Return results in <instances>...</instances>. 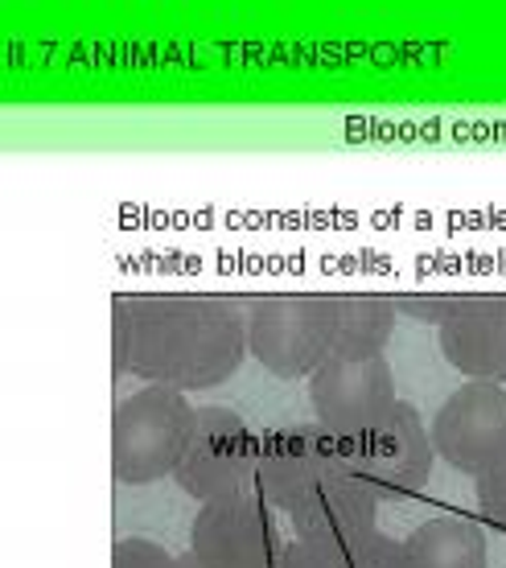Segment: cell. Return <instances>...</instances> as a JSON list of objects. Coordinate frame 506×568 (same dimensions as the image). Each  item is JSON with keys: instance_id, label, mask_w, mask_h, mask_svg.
Listing matches in <instances>:
<instances>
[{"instance_id": "5b68a950", "label": "cell", "mask_w": 506, "mask_h": 568, "mask_svg": "<svg viewBox=\"0 0 506 568\" xmlns=\"http://www.w3.org/2000/svg\"><path fill=\"white\" fill-rule=\"evenodd\" d=\"M358 478L351 469L346 445L334 428L322 420H301L264 433V454H260V503L272 511L293 515L310 498H317L330 486Z\"/></svg>"}, {"instance_id": "5bb4252c", "label": "cell", "mask_w": 506, "mask_h": 568, "mask_svg": "<svg viewBox=\"0 0 506 568\" xmlns=\"http://www.w3.org/2000/svg\"><path fill=\"white\" fill-rule=\"evenodd\" d=\"M395 313H408L416 322H428V326H445L457 313L474 301V293H392Z\"/></svg>"}, {"instance_id": "ba28073f", "label": "cell", "mask_w": 506, "mask_h": 568, "mask_svg": "<svg viewBox=\"0 0 506 568\" xmlns=\"http://www.w3.org/2000/svg\"><path fill=\"white\" fill-rule=\"evenodd\" d=\"M433 445L453 469L474 474L506 454V387L465 379L433 416Z\"/></svg>"}, {"instance_id": "4fadbf2b", "label": "cell", "mask_w": 506, "mask_h": 568, "mask_svg": "<svg viewBox=\"0 0 506 568\" xmlns=\"http://www.w3.org/2000/svg\"><path fill=\"white\" fill-rule=\"evenodd\" d=\"M313 548L322 556V568H408L404 544L383 536L380 527H358V531H346L334 540H317Z\"/></svg>"}, {"instance_id": "277c9868", "label": "cell", "mask_w": 506, "mask_h": 568, "mask_svg": "<svg viewBox=\"0 0 506 568\" xmlns=\"http://www.w3.org/2000/svg\"><path fill=\"white\" fill-rule=\"evenodd\" d=\"M260 454H264V433H255L240 413L198 408L194 437L173 483L202 507L231 498H260Z\"/></svg>"}, {"instance_id": "e0dca14e", "label": "cell", "mask_w": 506, "mask_h": 568, "mask_svg": "<svg viewBox=\"0 0 506 568\" xmlns=\"http://www.w3.org/2000/svg\"><path fill=\"white\" fill-rule=\"evenodd\" d=\"M128 351H132V334H128L124 313L112 310V375L115 379L128 375Z\"/></svg>"}, {"instance_id": "9a60e30c", "label": "cell", "mask_w": 506, "mask_h": 568, "mask_svg": "<svg viewBox=\"0 0 506 568\" xmlns=\"http://www.w3.org/2000/svg\"><path fill=\"white\" fill-rule=\"evenodd\" d=\"M474 483H478V511L486 519V527L506 536V454L482 469Z\"/></svg>"}, {"instance_id": "2e32d148", "label": "cell", "mask_w": 506, "mask_h": 568, "mask_svg": "<svg viewBox=\"0 0 506 568\" xmlns=\"http://www.w3.org/2000/svg\"><path fill=\"white\" fill-rule=\"evenodd\" d=\"M112 568H178V556H169L161 544L132 536L112 548Z\"/></svg>"}, {"instance_id": "7a4b0ae2", "label": "cell", "mask_w": 506, "mask_h": 568, "mask_svg": "<svg viewBox=\"0 0 506 568\" xmlns=\"http://www.w3.org/2000/svg\"><path fill=\"white\" fill-rule=\"evenodd\" d=\"M198 408L185 392L149 384L115 404L112 413V469L128 486L173 478L194 437Z\"/></svg>"}, {"instance_id": "7c38bea8", "label": "cell", "mask_w": 506, "mask_h": 568, "mask_svg": "<svg viewBox=\"0 0 506 568\" xmlns=\"http://www.w3.org/2000/svg\"><path fill=\"white\" fill-rule=\"evenodd\" d=\"M395 334L392 293H337L334 358H380Z\"/></svg>"}, {"instance_id": "6da1fadb", "label": "cell", "mask_w": 506, "mask_h": 568, "mask_svg": "<svg viewBox=\"0 0 506 568\" xmlns=\"http://www.w3.org/2000/svg\"><path fill=\"white\" fill-rule=\"evenodd\" d=\"M112 310L124 313L132 351L128 371L144 384L173 392H206L243 367L247 310L235 297L211 293H120Z\"/></svg>"}, {"instance_id": "d6986e66", "label": "cell", "mask_w": 506, "mask_h": 568, "mask_svg": "<svg viewBox=\"0 0 506 568\" xmlns=\"http://www.w3.org/2000/svg\"><path fill=\"white\" fill-rule=\"evenodd\" d=\"M178 568H206V565H202L194 552H185V556H178Z\"/></svg>"}, {"instance_id": "3957f363", "label": "cell", "mask_w": 506, "mask_h": 568, "mask_svg": "<svg viewBox=\"0 0 506 568\" xmlns=\"http://www.w3.org/2000/svg\"><path fill=\"white\" fill-rule=\"evenodd\" d=\"M337 293H267L247 301V351L276 379H301L334 358Z\"/></svg>"}, {"instance_id": "8992f818", "label": "cell", "mask_w": 506, "mask_h": 568, "mask_svg": "<svg viewBox=\"0 0 506 568\" xmlns=\"http://www.w3.org/2000/svg\"><path fill=\"white\" fill-rule=\"evenodd\" d=\"M342 445H346L358 483L371 486L380 503L383 498H412L433 474V433L404 399H395L380 420L342 437Z\"/></svg>"}, {"instance_id": "9c48e42d", "label": "cell", "mask_w": 506, "mask_h": 568, "mask_svg": "<svg viewBox=\"0 0 506 568\" xmlns=\"http://www.w3.org/2000/svg\"><path fill=\"white\" fill-rule=\"evenodd\" d=\"M313 413L337 437H351L380 420L395 399V379L387 358H330L310 375Z\"/></svg>"}, {"instance_id": "8fae6325", "label": "cell", "mask_w": 506, "mask_h": 568, "mask_svg": "<svg viewBox=\"0 0 506 568\" xmlns=\"http://www.w3.org/2000/svg\"><path fill=\"white\" fill-rule=\"evenodd\" d=\"M399 544L408 568H486V536L465 515H433Z\"/></svg>"}, {"instance_id": "ac0fdd59", "label": "cell", "mask_w": 506, "mask_h": 568, "mask_svg": "<svg viewBox=\"0 0 506 568\" xmlns=\"http://www.w3.org/2000/svg\"><path fill=\"white\" fill-rule=\"evenodd\" d=\"M276 568H322V556H317V548H313V544L296 540V536H293Z\"/></svg>"}, {"instance_id": "52a82bcc", "label": "cell", "mask_w": 506, "mask_h": 568, "mask_svg": "<svg viewBox=\"0 0 506 568\" xmlns=\"http://www.w3.org/2000/svg\"><path fill=\"white\" fill-rule=\"evenodd\" d=\"M293 536L260 498L206 503L190 527V552L206 568H276Z\"/></svg>"}, {"instance_id": "30bf717a", "label": "cell", "mask_w": 506, "mask_h": 568, "mask_svg": "<svg viewBox=\"0 0 506 568\" xmlns=\"http://www.w3.org/2000/svg\"><path fill=\"white\" fill-rule=\"evenodd\" d=\"M441 355L465 379L506 384V293H474V301L441 326Z\"/></svg>"}]
</instances>
